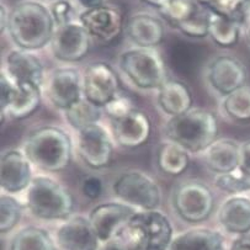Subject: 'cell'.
<instances>
[{"label": "cell", "instance_id": "cell-43", "mask_svg": "<svg viewBox=\"0 0 250 250\" xmlns=\"http://www.w3.org/2000/svg\"><path fill=\"white\" fill-rule=\"evenodd\" d=\"M78 1H79V4L83 6V8H85L86 10H90V9H95V8H99V6H103L105 0H78Z\"/></svg>", "mask_w": 250, "mask_h": 250}, {"label": "cell", "instance_id": "cell-39", "mask_svg": "<svg viewBox=\"0 0 250 250\" xmlns=\"http://www.w3.org/2000/svg\"><path fill=\"white\" fill-rule=\"evenodd\" d=\"M82 192L89 200H96L104 192V183L96 176H88L82 183Z\"/></svg>", "mask_w": 250, "mask_h": 250}, {"label": "cell", "instance_id": "cell-37", "mask_svg": "<svg viewBox=\"0 0 250 250\" xmlns=\"http://www.w3.org/2000/svg\"><path fill=\"white\" fill-rule=\"evenodd\" d=\"M16 88H18V84L9 77L5 70H1V74H0V108H1V114H4L8 106L10 105L11 100L15 96Z\"/></svg>", "mask_w": 250, "mask_h": 250}, {"label": "cell", "instance_id": "cell-19", "mask_svg": "<svg viewBox=\"0 0 250 250\" xmlns=\"http://www.w3.org/2000/svg\"><path fill=\"white\" fill-rule=\"evenodd\" d=\"M5 70L15 83H34L42 86L44 82V67L41 60L31 51L13 49L5 58Z\"/></svg>", "mask_w": 250, "mask_h": 250}, {"label": "cell", "instance_id": "cell-23", "mask_svg": "<svg viewBox=\"0 0 250 250\" xmlns=\"http://www.w3.org/2000/svg\"><path fill=\"white\" fill-rule=\"evenodd\" d=\"M206 164L217 174L232 173L239 169L240 145L233 140H217L206 150Z\"/></svg>", "mask_w": 250, "mask_h": 250}, {"label": "cell", "instance_id": "cell-28", "mask_svg": "<svg viewBox=\"0 0 250 250\" xmlns=\"http://www.w3.org/2000/svg\"><path fill=\"white\" fill-rule=\"evenodd\" d=\"M9 250H57V247L46 229L30 226L14 235Z\"/></svg>", "mask_w": 250, "mask_h": 250}, {"label": "cell", "instance_id": "cell-3", "mask_svg": "<svg viewBox=\"0 0 250 250\" xmlns=\"http://www.w3.org/2000/svg\"><path fill=\"white\" fill-rule=\"evenodd\" d=\"M218 132L216 115L206 108H191L185 114L170 117L165 126L169 141L188 153L206 152L217 141Z\"/></svg>", "mask_w": 250, "mask_h": 250}, {"label": "cell", "instance_id": "cell-13", "mask_svg": "<svg viewBox=\"0 0 250 250\" xmlns=\"http://www.w3.org/2000/svg\"><path fill=\"white\" fill-rule=\"evenodd\" d=\"M207 78L212 88L222 96H227L247 85L245 65L232 56H218L211 62Z\"/></svg>", "mask_w": 250, "mask_h": 250}, {"label": "cell", "instance_id": "cell-22", "mask_svg": "<svg viewBox=\"0 0 250 250\" xmlns=\"http://www.w3.org/2000/svg\"><path fill=\"white\" fill-rule=\"evenodd\" d=\"M158 105L170 117L179 116L192 108V94L185 83L168 79L158 89Z\"/></svg>", "mask_w": 250, "mask_h": 250}, {"label": "cell", "instance_id": "cell-16", "mask_svg": "<svg viewBox=\"0 0 250 250\" xmlns=\"http://www.w3.org/2000/svg\"><path fill=\"white\" fill-rule=\"evenodd\" d=\"M80 23L85 27L91 39L110 43L121 35L124 18L119 9L103 5L84 11L80 15Z\"/></svg>", "mask_w": 250, "mask_h": 250}, {"label": "cell", "instance_id": "cell-7", "mask_svg": "<svg viewBox=\"0 0 250 250\" xmlns=\"http://www.w3.org/2000/svg\"><path fill=\"white\" fill-rule=\"evenodd\" d=\"M115 196L124 204L152 211L162 201V190L152 176L138 170H129L117 176L112 185Z\"/></svg>", "mask_w": 250, "mask_h": 250}, {"label": "cell", "instance_id": "cell-24", "mask_svg": "<svg viewBox=\"0 0 250 250\" xmlns=\"http://www.w3.org/2000/svg\"><path fill=\"white\" fill-rule=\"evenodd\" d=\"M169 250H226L221 233L209 228H193L176 235Z\"/></svg>", "mask_w": 250, "mask_h": 250}, {"label": "cell", "instance_id": "cell-20", "mask_svg": "<svg viewBox=\"0 0 250 250\" xmlns=\"http://www.w3.org/2000/svg\"><path fill=\"white\" fill-rule=\"evenodd\" d=\"M219 225L226 232L240 235L250 232V199L232 196L222 204L217 214Z\"/></svg>", "mask_w": 250, "mask_h": 250}, {"label": "cell", "instance_id": "cell-11", "mask_svg": "<svg viewBox=\"0 0 250 250\" xmlns=\"http://www.w3.org/2000/svg\"><path fill=\"white\" fill-rule=\"evenodd\" d=\"M136 212L133 207L124 202H107L94 207L88 218L100 242L105 243L124 234Z\"/></svg>", "mask_w": 250, "mask_h": 250}, {"label": "cell", "instance_id": "cell-30", "mask_svg": "<svg viewBox=\"0 0 250 250\" xmlns=\"http://www.w3.org/2000/svg\"><path fill=\"white\" fill-rule=\"evenodd\" d=\"M157 6L162 15L174 26L188 20L199 11L193 0H146Z\"/></svg>", "mask_w": 250, "mask_h": 250}, {"label": "cell", "instance_id": "cell-38", "mask_svg": "<svg viewBox=\"0 0 250 250\" xmlns=\"http://www.w3.org/2000/svg\"><path fill=\"white\" fill-rule=\"evenodd\" d=\"M51 14L53 16V20L56 22V26H65L72 23V20L74 19V9L65 0H57L52 4Z\"/></svg>", "mask_w": 250, "mask_h": 250}, {"label": "cell", "instance_id": "cell-46", "mask_svg": "<svg viewBox=\"0 0 250 250\" xmlns=\"http://www.w3.org/2000/svg\"><path fill=\"white\" fill-rule=\"evenodd\" d=\"M56 1H57V0H56Z\"/></svg>", "mask_w": 250, "mask_h": 250}, {"label": "cell", "instance_id": "cell-1", "mask_svg": "<svg viewBox=\"0 0 250 250\" xmlns=\"http://www.w3.org/2000/svg\"><path fill=\"white\" fill-rule=\"evenodd\" d=\"M51 10L40 3L18 4L8 16V31L21 49L36 51L51 43L56 32Z\"/></svg>", "mask_w": 250, "mask_h": 250}, {"label": "cell", "instance_id": "cell-26", "mask_svg": "<svg viewBox=\"0 0 250 250\" xmlns=\"http://www.w3.org/2000/svg\"><path fill=\"white\" fill-rule=\"evenodd\" d=\"M242 22L235 19L208 11V36L219 47H233L238 43Z\"/></svg>", "mask_w": 250, "mask_h": 250}, {"label": "cell", "instance_id": "cell-45", "mask_svg": "<svg viewBox=\"0 0 250 250\" xmlns=\"http://www.w3.org/2000/svg\"><path fill=\"white\" fill-rule=\"evenodd\" d=\"M248 8H249V10H250V0H249V4H248Z\"/></svg>", "mask_w": 250, "mask_h": 250}, {"label": "cell", "instance_id": "cell-18", "mask_svg": "<svg viewBox=\"0 0 250 250\" xmlns=\"http://www.w3.org/2000/svg\"><path fill=\"white\" fill-rule=\"evenodd\" d=\"M56 242L63 250H98L100 239L89 218L74 216L60 226Z\"/></svg>", "mask_w": 250, "mask_h": 250}, {"label": "cell", "instance_id": "cell-9", "mask_svg": "<svg viewBox=\"0 0 250 250\" xmlns=\"http://www.w3.org/2000/svg\"><path fill=\"white\" fill-rule=\"evenodd\" d=\"M83 94L95 106L105 107L119 95V78L114 68L106 62L89 65L83 75Z\"/></svg>", "mask_w": 250, "mask_h": 250}, {"label": "cell", "instance_id": "cell-12", "mask_svg": "<svg viewBox=\"0 0 250 250\" xmlns=\"http://www.w3.org/2000/svg\"><path fill=\"white\" fill-rule=\"evenodd\" d=\"M78 152L89 168L103 169L112 160L114 143L110 133L95 124L78 132Z\"/></svg>", "mask_w": 250, "mask_h": 250}, {"label": "cell", "instance_id": "cell-32", "mask_svg": "<svg viewBox=\"0 0 250 250\" xmlns=\"http://www.w3.org/2000/svg\"><path fill=\"white\" fill-rule=\"evenodd\" d=\"M23 206L11 193L0 196V232L5 234L16 227L22 216Z\"/></svg>", "mask_w": 250, "mask_h": 250}, {"label": "cell", "instance_id": "cell-15", "mask_svg": "<svg viewBox=\"0 0 250 250\" xmlns=\"http://www.w3.org/2000/svg\"><path fill=\"white\" fill-rule=\"evenodd\" d=\"M47 95L53 106L67 110L73 104L78 103L83 94V80L75 68L62 67L52 72L47 85Z\"/></svg>", "mask_w": 250, "mask_h": 250}, {"label": "cell", "instance_id": "cell-44", "mask_svg": "<svg viewBox=\"0 0 250 250\" xmlns=\"http://www.w3.org/2000/svg\"><path fill=\"white\" fill-rule=\"evenodd\" d=\"M247 37H248V41H249L250 43V22L249 25H248V29H247Z\"/></svg>", "mask_w": 250, "mask_h": 250}, {"label": "cell", "instance_id": "cell-25", "mask_svg": "<svg viewBox=\"0 0 250 250\" xmlns=\"http://www.w3.org/2000/svg\"><path fill=\"white\" fill-rule=\"evenodd\" d=\"M18 88L10 105L3 115H8L14 120H23L39 110L42 101V86L34 83H16Z\"/></svg>", "mask_w": 250, "mask_h": 250}, {"label": "cell", "instance_id": "cell-41", "mask_svg": "<svg viewBox=\"0 0 250 250\" xmlns=\"http://www.w3.org/2000/svg\"><path fill=\"white\" fill-rule=\"evenodd\" d=\"M99 250H132L124 234L105 242Z\"/></svg>", "mask_w": 250, "mask_h": 250}, {"label": "cell", "instance_id": "cell-8", "mask_svg": "<svg viewBox=\"0 0 250 250\" xmlns=\"http://www.w3.org/2000/svg\"><path fill=\"white\" fill-rule=\"evenodd\" d=\"M173 207L188 223H201L213 212L214 196L211 188L200 180H185L173 192Z\"/></svg>", "mask_w": 250, "mask_h": 250}, {"label": "cell", "instance_id": "cell-40", "mask_svg": "<svg viewBox=\"0 0 250 250\" xmlns=\"http://www.w3.org/2000/svg\"><path fill=\"white\" fill-rule=\"evenodd\" d=\"M239 170L250 176V141H245L240 145Z\"/></svg>", "mask_w": 250, "mask_h": 250}, {"label": "cell", "instance_id": "cell-35", "mask_svg": "<svg viewBox=\"0 0 250 250\" xmlns=\"http://www.w3.org/2000/svg\"><path fill=\"white\" fill-rule=\"evenodd\" d=\"M184 35L192 39H204L208 36V11H197L192 18L176 26Z\"/></svg>", "mask_w": 250, "mask_h": 250}, {"label": "cell", "instance_id": "cell-6", "mask_svg": "<svg viewBox=\"0 0 250 250\" xmlns=\"http://www.w3.org/2000/svg\"><path fill=\"white\" fill-rule=\"evenodd\" d=\"M120 68L137 88L159 89L167 78L164 60L154 48H131L120 56Z\"/></svg>", "mask_w": 250, "mask_h": 250}, {"label": "cell", "instance_id": "cell-34", "mask_svg": "<svg viewBox=\"0 0 250 250\" xmlns=\"http://www.w3.org/2000/svg\"><path fill=\"white\" fill-rule=\"evenodd\" d=\"M214 185L222 191L238 196L239 193L250 191V176L238 169L227 174H217L214 178Z\"/></svg>", "mask_w": 250, "mask_h": 250}, {"label": "cell", "instance_id": "cell-14", "mask_svg": "<svg viewBox=\"0 0 250 250\" xmlns=\"http://www.w3.org/2000/svg\"><path fill=\"white\" fill-rule=\"evenodd\" d=\"M32 179V164L23 150L10 149L0 159V188L5 193L27 190Z\"/></svg>", "mask_w": 250, "mask_h": 250}, {"label": "cell", "instance_id": "cell-5", "mask_svg": "<svg viewBox=\"0 0 250 250\" xmlns=\"http://www.w3.org/2000/svg\"><path fill=\"white\" fill-rule=\"evenodd\" d=\"M132 250H169L174 229L169 218L157 209L136 212L124 232Z\"/></svg>", "mask_w": 250, "mask_h": 250}, {"label": "cell", "instance_id": "cell-10", "mask_svg": "<svg viewBox=\"0 0 250 250\" xmlns=\"http://www.w3.org/2000/svg\"><path fill=\"white\" fill-rule=\"evenodd\" d=\"M91 36L82 23L72 22L56 30L51 42V51L56 60L64 63L80 62L88 56Z\"/></svg>", "mask_w": 250, "mask_h": 250}, {"label": "cell", "instance_id": "cell-36", "mask_svg": "<svg viewBox=\"0 0 250 250\" xmlns=\"http://www.w3.org/2000/svg\"><path fill=\"white\" fill-rule=\"evenodd\" d=\"M133 105H132L131 99L127 98L125 95H117L114 100H111L107 105L104 107V111L106 114L112 119V121L115 120L122 119L124 116H126L128 112H131L133 110Z\"/></svg>", "mask_w": 250, "mask_h": 250}, {"label": "cell", "instance_id": "cell-42", "mask_svg": "<svg viewBox=\"0 0 250 250\" xmlns=\"http://www.w3.org/2000/svg\"><path fill=\"white\" fill-rule=\"evenodd\" d=\"M229 250H250V232L237 235L232 242Z\"/></svg>", "mask_w": 250, "mask_h": 250}, {"label": "cell", "instance_id": "cell-17", "mask_svg": "<svg viewBox=\"0 0 250 250\" xmlns=\"http://www.w3.org/2000/svg\"><path fill=\"white\" fill-rule=\"evenodd\" d=\"M152 124L145 111L133 108L122 119L112 121V137L121 147L138 148L150 138Z\"/></svg>", "mask_w": 250, "mask_h": 250}, {"label": "cell", "instance_id": "cell-4", "mask_svg": "<svg viewBox=\"0 0 250 250\" xmlns=\"http://www.w3.org/2000/svg\"><path fill=\"white\" fill-rule=\"evenodd\" d=\"M26 207L43 221H65L74 211V197L62 184L48 176H35L26 191Z\"/></svg>", "mask_w": 250, "mask_h": 250}, {"label": "cell", "instance_id": "cell-27", "mask_svg": "<svg viewBox=\"0 0 250 250\" xmlns=\"http://www.w3.org/2000/svg\"><path fill=\"white\" fill-rule=\"evenodd\" d=\"M158 167L167 175L179 176L188 170L190 165V155L178 143L171 141L163 143L158 149Z\"/></svg>", "mask_w": 250, "mask_h": 250}, {"label": "cell", "instance_id": "cell-29", "mask_svg": "<svg viewBox=\"0 0 250 250\" xmlns=\"http://www.w3.org/2000/svg\"><path fill=\"white\" fill-rule=\"evenodd\" d=\"M64 116L68 124L79 132L91 125L98 124L101 117V108L85 98H82L78 103L64 110Z\"/></svg>", "mask_w": 250, "mask_h": 250}, {"label": "cell", "instance_id": "cell-2", "mask_svg": "<svg viewBox=\"0 0 250 250\" xmlns=\"http://www.w3.org/2000/svg\"><path fill=\"white\" fill-rule=\"evenodd\" d=\"M23 153L31 164L41 170L58 173L67 169L72 163V138L60 127H39L26 138Z\"/></svg>", "mask_w": 250, "mask_h": 250}, {"label": "cell", "instance_id": "cell-31", "mask_svg": "<svg viewBox=\"0 0 250 250\" xmlns=\"http://www.w3.org/2000/svg\"><path fill=\"white\" fill-rule=\"evenodd\" d=\"M223 110L234 121H250V86L244 85L226 96Z\"/></svg>", "mask_w": 250, "mask_h": 250}, {"label": "cell", "instance_id": "cell-33", "mask_svg": "<svg viewBox=\"0 0 250 250\" xmlns=\"http://www.w3.org/2000/svg\"><path fill=\"white\" fill-rule=\"evenodd\" d=\"M207 10L243 22L249 0H197Z\"/></svg>", "mask_w": 250, "mask_h": 250}, {"label": "cell", "instance_id": "cell-21", "mask_svg": "<svg viewBox=\"0 0 250 250\" xmlns=\"http://www.w3.org/2000/svg\"><path fill=\"white\" fill-rule=\"evenodd\" d=\"M127 35L141 48H154L164 40V26L159 19L148 14H138L129 19Z\"/></svg>", "mask_w": 250, "mask_h": 250}]
</instances>
